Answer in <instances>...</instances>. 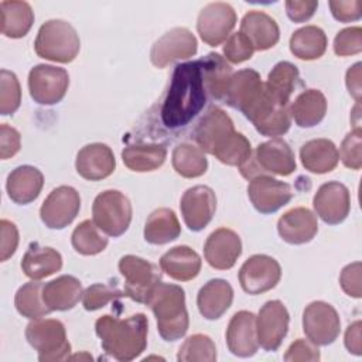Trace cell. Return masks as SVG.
Returning a JSON list of instances; mask_svg holds the SVG:
<instances>
[{"label": "cell", "mask_w": 362, "mask_h": 362, "mask_svg": "<svg viewBox=\"0 0 362 362\" xmlns=\"http://www.w3.org/2000/svg\"><path fill=\"white\" fill-rule=\"evenodd\" d=\"M81 209L79 192L69 185L54 188L40 208V218L49 229H64L74 222Z\"/></svg>", "instance_id": "cell-11"}, {"label": "cell", "mask_w": 362, "mask_h": 362, "mask_svg": "<svg viewBox=\"0 0 362 362\" xmlns=\"http://www.w3.org/2000/svg\"><path fill=\"white\" fill-rule=\"evenodd\" d=\"M222 164L240 167L252 157L250 141L239 132H235L233 136L214 154Z\"/></svg>", "instance_id": "cell-44"}, {"label": "cell", "mask_w": 362, "mask_h": 362, "mask_svg": "<svg viewBox=\"0 0 362 362\" xmlns=\"http://www.w3.org/2000/svg\"><path fill=\"white\" fill-rule=\"evenodd\" d=\"M34 49L40 58L68 64L79 54L81 40L71 23L52 18L40 27L34 41Z\"/></svg>", "instance_id": "cell-4"}, {"label": "cell", "mask_w": 362, "mask_h": 362, "mask_svg": "<svg viewBox=\"0 0 362 362\" xmlns=\"http://www.w3.org/2000/svg\"><path fill=\"white\" fill-rule=\"evenodd\" d=\"M27 342L38 352L41 362L69 359L71 344L66 339L65 325L54 318H35L25 327Z\"/></svg>", "instance_id": "cell-5"}, {"label": "cell", "mask_w": 362, "mask_h": 362, "mask_svg": "<svg viewBox=\"0 0 362 362\" xmlns=\"http://www.w3.org/2000/svg\"><path fill=\"white\" fill-rule=\"evenodd\" d=\"M332 17L341 23H349L356 21L362 17V1L361 0H331L328 3Z\"/></svg>", "instance_id": "cell-52"}, {"label": "cell", "mask_w": 362, "mask_h": 362, "mask_svg": "<svg viewBox=\"0 0 362 362\" xmlns=\"http://www.w3.org/2000/svg\"><path fill=\"white\" fill-rule=\"evenodd\" d=\"M362 51V28L348 27L341 31L334 38V52L338 57H349L359 54Z\"/></svg>", "instance_id": "cell-49"}, {"label": "cell", "mask_w": 362, "mask_h": 362, "mask_svg": "<svg viewBox=\"0 0 362 362\" xmlns=\"http://www.w3.org/2000/svg\"><path fill=\"white\" fill-rule=\"evenodd\" d=\"M298 78V68L294 64L288 61L277 62L269 72L264 83L267 96L279 106H288L290 96L297 86Z\"/></svg>", "instance_id": "cell-34"}, {"label": "cell", "mask_w": 362, "mask_h": 362, "mask_svg": "<svg viewBox=\"0 0 362 362\" xmlns=\"http://www.w3.org/2000/svg\"><path fill=\"white\" fill-rule=\"evenodd\" d=\"M229 115L218 106H212L198 122L194 130V140L208 154H215L235 133Z\"/></svg>", "instance_id": "cell-16"}, {"label": "cell", "mask_w": 362, "mask_h": 362, "mask_svg": "<svg viewBox=\"0 0 362 362\" xmlns=\"http://www.w3.org/2000/svg\"><path fill=\"white\" fill-rule=\"evenodd\" d=\"M264 83L262 82L260 74L255 69H240L232 75L223 102L238 109L246 117L257 103L264 98Z\"/></svg>", "instance_id": "cell-15"}, {"label": "cell", "mask_w": 362, "mask_h": 362, "mask_svg": "<svg viewBox=\"0 0 362 362\" xmlns=\"http://www.w3.org/2000/svg\"><path fill=\"white\" fill-rule=\"evenodd\" d=\"M69 86V75L66 69L38 64L28 74V90L34 102L51 106L61 102Z\"/></svg>", "instance_id": "cell-8"}, {"label": "cell", "mask_w": 362, "mask_h": 362, "mask_svg": "<svg viewBox=\"0 0 362 362\" xmlns=\"http://www.w3.org/2000/svg\"><path fill=\"white\" fill-rule=\"evenodd\" d=\"M253 160L262 174L270 173L281 177H287L296 171V157L288 143L280 137L270 139L260 143L256 150Z\"/></svg>", "instance_id": "cell-21"}, {"label": "cell", "mask_w": 362, "mask_h": 362, "mask_svg": "<svg viewBox=\"0 0 362 362\" xmlns=\"http://www.w3.org/2000/svg\"><path fill=\"white\" fill-rule=\"evenodd\" d=\"M177 359L180 362H214L216 361V346L211 337L205 334H194L182 342L178 349Z\"/></svg>", "instance_id": "cell-43"}, {"label": "cell", "mask_w": 362, "mask_h": 362, "mask_svg": "<svg viewBox=\"0 0 362 362\" xmlns=\"http://www.w3.org/2000/svg\"><path fill=\"white\" fill-rule=\"evenodd\" d=\"M313 206L325 223L339 225L351 211L349 189L339 181H328L317 189L313 198Z\"/></svg>", "instance_id": "cell-19"}, {"label": "cell", "mask_w": 362, "mask_h": 362, "mask_svg": "<svg viewBox=\"0 0 362 362\" xmlns=\"http://www.w3.org/2000/svg\"><path fill=\"white\" fill-rule=\"evenodd\" d=\"M327 113L325 95L318 89L303 90L290 106V116L298 127L308 129L320 124Z\"/></svg>", "instance_id": "cell-33"}, {"label": "cell", "mask_w": 362, "mask_h": 362, "mask_svg": "<svg viewBox=\"0 0 362 362\" xmlns=\"http://www.w3.org/2000/svg\"><path fill=\"white\" fill-rule=\"evenodd\" d=\"M102 349L113 359L127 362L140 356L147 348L148 321L143 313L127 318L102 315L95 322Z\"/></svg>", "instance_id": "cell-2"}, {"label": "cell", "mask_w": 362, "mask_h": 362, "mask_svg": "<svg viewBox=\"0 0 362 362\" xmlns=\"http://www.w3.org/2000/svg\"><path fill=\"white\" fill-rule=\"evenodd\" d=\"M119 272L124 279V297L132 298L140 304H147L153 290L161 281V272L151 262L126 255L119 260Z\"/></svg>", "instance_id": "cell-7"}, {"label": "cell", "mask_w": 362, "mask_h": 362, "mask_svg": "<svg viewBox=\"0 0 362 362\" xmlns=\"http://www.w3.org/2000/svg\"><path fill=\"white\" fill-rule=\"evenodd\" d=\"M181 233V225L175 212L170 208L154 209L144 225V239L151 245H165Z\"/></svg>", "instance_id": "cell-39"}, {"label": "cell", "mask_w": 362, "mask_h": 362, "mask_svg": "<svg viewBox=\"0 0 362 362\" xmlns=\"http://www.w3.org/2000/svg\"><path fill=\"white\" fill-rule=\"evenodd\" d=\"M266 90V89H264ZM252 122L255 129L266 137H279L288 132L291 126V116L288 106H279L266 96L246 117Z\"/></svg>", "instance_id": "cell-25"}, {"label": "cell", "mask_w": 362, "mask_h": 362, "mask_svg": "<svg viewBox=\"0 0 362 362\" xmlns=\"http://www.w3.org/2000/svg\"><path fill=\"white\" fill-rule=\"evenodd\" d=\"M205 103L206 89L201 59L178 64L160 109L164 126L168 129L187 126L204 109Z\"/></svg>", "instance_id": "cell-1"}, {"label": "cell", "mask_w": 362, "mask_h": 362, "mask_svg": "<svg viewBox=\"0 0 362 362\" xmlns=\"http://www.w3.org/2000/svg\"><path fill=\"white\" fill-rule=\"evenodd\" d=\"M198 51L195 35L185 27H175L163 34L150 49L151 64L163 69L175 61L194 57Z\"/></svg>", "instance_id": "cell-10"}, {"label": "cell", "mask_w": 362, "mask_h": 362, "mask_svg": "<svg viewBox=\"0 0 362 362\" xmlns=\"http://www.w3.org/2000/svg\"><path fill=\"white\" fill-rule=\"evenodd\" d=\"M1 34L8 38H23L34 23V11L27 1L4 0L0 3Z\"/></svg>", "instance_id": "cell-35"}, {"label": "cell", "mask_w": 362, "mask_h": 362, "mask_svg": "<svg viewBox=\"0 0 362 362\" xmlns=\"http://www.w3.org/2000/svg\"><path fill=\"white\" fill-rule=\"evenodd\" d=\"M290 314L280 300L266 301L256 317V332L260 348L274 352L287 335Z\"/></svg>", "instance_id": "cell-12"}, {"label": "cell", "mask_w": 362, "mask_h": 362, "mask_svg": "<svg viewBox=\"0 0 362 362\" xmlns=\"http://www.w3.org/2000/svg\"><path fill=\"white\" fill-rule=\"evenodd\" d=\"M338 157L342 164L351 170H359L362 167V130L355 127L342 140L338 151Z\"/></svg>", "instance_id": "cell-47"}, {"label": "cell", "mask_w": 362, "mask_h": 362, "mask_svg": "<svg viewBox=\"0 0 362 362\" xmlns=\"http://www.w3.org/2000/svg\"><path fill=\"white\" fill-rule=\"evenodd\" d=\"M233 288L223 279H212L205 283L197 296V305L201 315L206 320L221 318L232 305Z\"/></svg>", "instance_id": "cell-28"}, {"label": "cell", "mask_w": 362, "mask_h": 362, "mask_svg": "<svg viewBox=\"0 0 362 362\" xmlns=\"http://www.w3.org/2000/svg\"><path fill=\"white\" fill-rule=\"evenodd\" d=\"M62 267V256L58 250L49 246L31 243L21 260L24 274L31 280H42Z\"/></svg>", "instance_id": "cell-31"}, {"label": "cell", "mask_w": 362, "mask_h": 362, "mask_svg": "<svg viewBox=\"0 0 362 362\" xmlns=\"http://www.w3.org/2000/svg\"><path fill=\"white\" fill-rule=\"evenodd\" d=\"M361 62L354 64L345 75V85L349 92V95L359 103L361 102V95H362V82H361Z\"/></svg>", "instance_id": "cell-56"}, {"label": "cell", "mask_w": 362, "mask_h": 362, "mask_svg": "<svg viewBox=\"0 0 362 362\" xmlns=\"http://www.w3.org/2000/svg\"><path fill=\"white\" fill-rule=\"evenodd\" d=\"M21 103V86L14 72L1 69L0 72V113L3 116L17 112Z\"/></svg>", "instance_id": "cell-45"}, {"label": "cell", "mask_w": 362, "mask_h": 362, "mask_svg": "<svg viewBox=\"0 0 362 362\" xmlns=\"http://www.w3.org/2000/svg\"><path fill=\"white\" fill-rule=\"evenodd\" d=\"M201 256L189 246L180 245L167 250L160 257V269L177 281H189L201 272Z\"/></svg>", "instance_id": "cell-29"}, {"label": "cell", "mask_w": 362, "mask_h": 362, "mask_svg": "<svg viewBox=\"0 0 362 362\" xmlns=\"http://www.w3.org/2000/svg\"><path fill=\"white\" fill-rule=\"evenodd\" d=\"M123 290H119L116 286L95 283L85 288L82 294V305L86 311H96L103 308L110 301H115L119 297H123Z\"/></svg>", "instance_id": "cell-46"}, {"label": "cell", "mask_w": 362, "mask_h": 362, "mask_svg": "<svg viewBox=\"0 0 362 362\" xmlns=\"http://www.w3.org/2000/svg\"><path fill=\"white\" fill-rule=\"evenodd\" d=\"M236 20V11L229 3H209L198 14L197 31L205 44L216 47L230 35Z\"/></svg>", "instance_id": "cell-13"}, {"label": "cell", "mask_w": 362, "mask_h": 362, "mask_svg": "<svg viewBox=\"0 0 362 362\" xmlns=\"http://www.w3.org/2000/svg\"><path fill=\"white\" fill-rule=\"evenodd\" d=\"M318 8L315 0H287L286 13L287 17L294 23H304L310 20Z\"/></svg>", "instance_id": "cell-55"}, {"label": "cell", "mask_w": 362, "mask_h": 362, "mask_svg": "<svg viewBox=\"0 0 362 362\" xmlns=\"http://www.w3.org/2000/svg\"><path fill=\"white\" fill-rule=\"evenodd\" d=\"M44 187V175L42 173L33 165H20L14 168L6 182V189L8 198L18 204L27 205L35 201Z\"/></svg>", "instance_id": "cell-27"}, {"label": "cell", "mask_w": 362, "mask_h": 362, "mask_svg": "<svg viewBox=\"0 0 362 362\" xmlns=\"http://www.w3.org/2000/svg\"><path fill=\"white\" fill-rule=\"evenodd\" d=\"M320 351L315 344H313L308 339L298 338L296 339L286 351L284 354V361L287 362H315L320 361Z\"/></svg>", "instance_id": "cell-50"}, {"label": "cell", "mask_w": 362, "mask_h": 362, "mask_svg": "<svg viewBox=\"0 0 362 362\" xmlns=\"http://www.w3.org/2000/svg\"><path fill=\"white\" fill-rule=\"evenodd\" d=\"M249 181L247 197L255 209L260 214H273L287 205L293 198L290 184L270 175L260 174Z\"/></svg>", "instance_id": "cell-18"}, {"label": "cell", "mask_w": 362, "mask_h": 362, "mask_svg": "<svg viewBox=\"0 0 362 362\" xmlns=\"http://www.w3.org/2000/svg\"><path fill=\"white\" fill-rule=\"evenodd\" d=\"M147 305L151 308L160 337L167 342L182 338L189 325L185 291L177 284L160 281L153 290Z\"/></svg>", "instance_id": "cell-3"}, {"label": "cell", "mask_w": 362, "mask_h": 362, "mask_svg": "<svg viewBox=\"0 0 362 362\" xmlns=\"http://www.w3.org/2000/svg\"><path fill=\"white\" fill-rule=\"evenodd\" d=\"M0 230H1V243H0V260H8L17 250L18 246V229L17 226L7 219L0 221Z\"/></svg>", "instance_id": "cell-53"}, {"label": "cell", "mask_w": 362, "mask_h": 362, "mask_svg": "<svg viewBox=\"0 0 362 362\" xmlns=\"http://www.w3.org/2000/svg\"><path fill=\"white\" fill-rule=\"evenodd\" d=\"M226 345L230 354L239 358H250L257 352L256 315L242 310L233 314L226 328Z\"/></svg>", "instance_id": "cell-23"}, {"label": "cell", "mask_w": 362, "mask_h": 362, "mask_svg": "<svg viewBox=\"0 0 362 362\" xmlns=\"http://www.w3.org/2000/svg\"><path fill=\"white\" fill-rule=\"evenodd\" d=\"M132 216V204L123 192L106 189L96 195L92 205V221L107 236H122L129 229Z\"/></svg>", "instance_id": "cell-6"}, {"label": "cell", "mask_w": 362, "mask_h": 362, "mask_svg": "<svg viewBox=\"0 0 362 362\" xmlns=\"http://www.w3.org/2000/svg\"><path fill=\"white\" fill-rule=\"evenodd\" d=\"M180 209L187 228L199 232L208 226L216 211V195L208 185L188 188L180 201Z\"/></svg>", "instance_id": "cell-17"}, {"label": "cell", "mask_w": 362, "mask_h": 362, "mask_svg": "<svg viewBox=\"0 0 362 362\" xmlns=\"http://www.w3.org/2000/svg\"><path fill=\"white\" fill-rule=\"evenodd\" d=\"M238 277L245 293L257 296L277 286L281 279V267L272 256L253 255L242 264Z\"/></svg>", "instance_id": "cell-14"}, {"label": "cell", "mask_w": 362, "mask_h": 362, "mask_svg": "<svg viewBox=\"0 0 362 362\" xmlns=\"http://www.w3.org/2000/svg\"><path fill=\"white\" fill-rule=\"evenodd\" d=\"M204 83L206 92L216 100H223L230 78L233 75L232 66L226 62L225 57L218 52H209L201 58Z\"/></svg>", "instance_id": "cell-37"}, {"label": "cell", "mask_w": 362, "mask_h": 362, "mask_svg": "<svg viewBox=\"0 0 362 362\" xmlns=\"http://www.w3.org/2000/svg\"><path fill=\"white\" fill-rule=\"evenodd\" d=\"M288 45L291 54L298 59L313 61L325 54L328 40L322 28L317 25H305L291 34Z\"/></svg>", "instance_id": "cell-36"}, {"label": "cell", "mask_w": 362, "mask_h": 362, "mask_svg": "<svg viewBox=\"0 0 362 362\" xmlns=\"http://www.w3.org/2000/svg\"><path fill=\"white\" fill-rule=\"evenodd\" d=\"M82 284L71 276H59L42 286V300L51 311L72 310L82 300Z\"/></svg>", "instance_id": "cell-30"}, {"label": "cell", "mask_w": 362, "mask_h": 362, "mask_svg": "<svg viewBox=\"0 0 362 362\" xmlns=\"http://www.w3.org/2000/svg\"><path fill=\"white\" fill-rule=\"evenodd\" d=\"M240 33L250 40L255 51L270 49L280 40V28L276 20L260 10H250L242 17Z\"/></svg>", "instance_id": "cell-26"}, {"label": "cell", "mask_w": 362, "mask_h": 362, "mask_svg": "<svg viewBox=\"0 0 362 362\" xmlns=\"http://www.w3.org/2000/svg\"><path fill=\"white\" fill-rule=\"evenodd\" d=\"M277 232L290 245L308 243L318 232L317 215L304 206L293 208L279 218Z\"/></svg>", "instance_id": "cell-24"}, {"label": "cell", "mask_w": 362, "mask_h": 362, "mask_svg": "<svg viewBox=\"0 0 362 362\" xmlns=\"http://www.w3.org/2000/svg\"><path fill=\"white\" fill-rule=\"evenodd\" d=\"M167 158V148L158 143L132 144L122 150L124 165L136 173H148L160 168Z\"/></svg>", "instance_id": "cell-38"}, {"label": "cell", "mask_w": 362, "mask_h": 362, "mask_svg": "<svg viewBox=\"0 0 362 362\" xmlns=\"http://www.w3.org/2000/svg\"><path fill=\"white\" fill-rule=\"evenodd\" d=\"M42 283L40 280H31L23 284L16 296H14V305L25 318L35 320L48 315L52 313L42 300Z\"/></svg>", "instance_id": "cell-41"}, {"label": "cell", "mask_w": 362, "mask_h": 362, "mask_svg": "<svg viewBox=\"0 0 362 362\" xmlns=\"http://www.w3.org/2000/svg\"><path fill=\"white\" fill-rule=\"evenodd\" d=\"M21 147V136L17 129L8 126L7 123L0 124V157L7 160L16 156Z\"/></svg>", "instance_id": "cell-54"}, {"label": "cell", "mask_w": 362, "mask_h": 362, "mask_svg": "<svg viewBox=\"0 0 362 362\" xmlns=\"http://www.w3.org/2000/svg\"><path fill=\"white\" fill-rule=\"evenodd\" d=\"M173 168L184 178H197L206 173L208 160L205 153L191 143H181L174 147L171 156Z\"/></svg>", "instance_id": "cell-40"}, {"label": "cell", "mask_w": 362, "mask_h": 362, "mask_svg": "<svg viewBox=\"0 0 362 362\" xmlns=\"http://www.w3.org/2000/svg\"><path fill=\"white\" fill-rule=\"evenodd\" d=\"M75 168L82 178L88 181H100L113 174L116 158L107 144L90 143L78 151Z\"/></svg>", "instance_id": "cell-22"}, {"label": "cell", "mask_w": 362, "mask_h": 362, "mask_svg": "<svg viewBox=\"0 0 362 362\" xmlns=\"http://www.w3.org/2000/svg\"><path fill=\"white\" fill-rule=\"evenodd\" d=\"M300 160L307 171L325 174L338 165V148L328 139H313L301 146Z\"/></svg>", "instance_id": "cell-32"}, {"label": "cell", "mask_w": 362, "mask_h": 362, "mask_svg": "<svg viewBox=\"0 0 362 362\" xmlns=\"http://www.w3.org/2000/svg\"><path fill=\"white\" fill-rule=\"evenodd\" d=\"M71 243L76 253L83 256H95L106 249L107 238L93 221L85 219L74 229Z\"/></svg>", "instance_id": "cell-42"}, {"label": "cell", "mask_w": 362, "mask_h": 362, "mask_svg": "<svg viewBox=\"0 0 362 362\" xmlns=\"http://www.w3.org/2000/svg\"><path fill=\"white\" fill-rule=\"evenodd\" d=\"M303 331L308 341L325 346L339 337L341 320L337 310L325 301H313L303 311Z\"/></svg>", "instance_id": "cell-9"}, {"label": "cell", "mask_w": 362, "mask_h": 362, "mask_svg": "<svg viewBox=\"0 0 362 362\" xmlns=\"http://www.w3.org/2000/svg\"><path fill=\"white\" fill-rule=\"evenodd\" d=\"M361 328H362V322L358 320L352 324L348 325L346 331H345V339H344V344H345V348L356 355V356H361L362 355V344H361Z\"/></svg>", "instance_id": "cell-57"}, {"label": "cell", "mask_w": 362, "mask_h": 362, "mask_svg": "<svg viewBox=\"0 0 362 362\" xmlns=\"http://www.w3.org/2000/svg\"><path fill=\"white\" fill-rule=\"evenodd\" d=\"M242 255V240L239 235L229 228H218L204 245V256L208 264L218 270L232 269Z\"/></svg>", "instance_id": "cell-20"}, {"label": "cell", "mask_w": 362, "mask_h": 362, "mask_svg": "<svg viewBox=\"0 0 362 362\" xmlns=\"http://www.w3.org/2000/svg\"><path fill=\"white\" fill-rule=\"evenodd\" d=\"M255 48L250 40L243 33H233L230 34L223 45V55L225 59L232 64H242L252 58Z\"/></svg>", "instance_id": "cell-48"}, {"label": "cell", "mask_w": 362, "mask_h": 362, "mask_svg": "<svg viewBox=\"0 0 362 362\" xmlns=\"http://www.w3.org/2000/svg\"><path fill=\"white\" fill-rule=\"evenodd\" d=\"M339 284L345 294L354 298L362 297L361 288V262L346 264L339 274Z\"/></svg>", "instance_id": "cell-51"}]
</instances>
